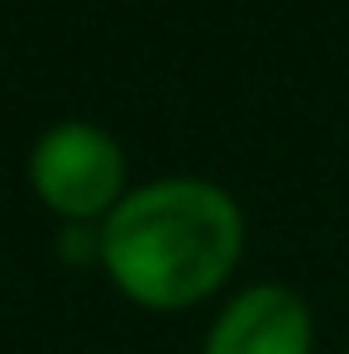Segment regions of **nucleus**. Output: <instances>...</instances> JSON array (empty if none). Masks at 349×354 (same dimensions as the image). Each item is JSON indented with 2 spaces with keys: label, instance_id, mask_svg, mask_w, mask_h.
<instances>
[{
  "label": "nucleus",
  "instance_id": "nucleus-1",
  "mask_svg": "<svg viewBox=\"0 0 349 354\" xmlns=\"http://www.w3.org/2000/svg\"><path fill=\"white\" fill-rule=\"evenodd\" d=\"M244 259V211L220 182L158 177L129 187L96 230V263L124 301L187 311L230 283Z\"/></svg>",
  "mask_w": 349,
  "mask_h": 354
},
{
  "label": "nucleus",
  "instance_id": "nucleus-2",
  "mask_svg": "<svg viewBox=\"0 0 349 354\" xmlns=\"http://www.w3.org/2000/svg\"><path fill=\"white\" fill-rule=\"evenodd\" d=\"M29 187L67 225L106 221L120 206L124 187V149L91 120H58L29 149Z\"/></svg>",
  "mask_w": 349,
  "mask_h": 354
},
{
  "label": "nucleus",
  "instance_id": "nucleus-3",
  "mask_svg": "<svg viewBox=\"0 0 349 354\" xmlns=\"http://www.w3.org/2000/svg\"><path fill=\"white\" fill-rule=\"evenodd\" d=\"M201 354H316L311 306L283 283H254L216 311Z\"/></svg>",
  "mask_w": 349,
  "mask_h": 354
},
{
  "label": "nucleus",
  "instance_id": "nucleus-4",
  "mask_svg": "<svg viewBox=\"0 0 349 354\" xmlns=\"http://www.w3.org/2000/svg\"><path fill=\"white\" fill-rule=\"evenodd\" d=\"M345 354H349V350H345Z\"/></svg>",
  "mask_w": 349,
  "mask_h": 354
}]
</instances>
